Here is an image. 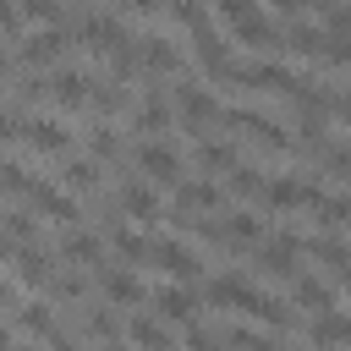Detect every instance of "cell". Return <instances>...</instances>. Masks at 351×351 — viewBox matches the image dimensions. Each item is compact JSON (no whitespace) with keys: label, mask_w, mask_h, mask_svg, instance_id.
Masks as SVG:
<instances>
[{"label":"cell","mask_w":351,"mask_h":351,"mask_svg":"<svg viewBox=\"0 0 351 351\" xmlns=\"http://www.w3.org/2000/svg\"><path fill=\"white\" fill-rule=\"evenodd\" d=\"M225 82H236V88H252V93H291V99L307 88V82H302L291 66H274V60H230Z\"/></svg>","instance_id":"cell-1"},{"label":"cell","mask_w":351,"mask_h":351,"mask_svg":"<svg viewBox=\"0 0 351 351\" xmlns=\"http://www.w3.org/2000/svg\"><path fill=\"white\" fill-rule=\"evenodd\" d=\"M219 126H230V132H236V137H247V143H263L269 154H291L285 126H280V121H269V115H258V110H219Z\"/></svg>","instance_id":"cell-2"},{"label":"cell","mask_w":351,"mask_h":351,"mask_svg":"<svg viewBox=\"0 0 351 351\" xmlns=\"http://www.w3.org/2000/svg\"><path fill=\"white\" fill-rule=\"evenodd\" d=\"M170 99H176V115H181L186 132H208V126H219V99H214L208 88L186 82V88H170Z\"/></svg>","instance_id":"cell-3"},{"label":"cell","mask_w":351,"mask_h":351,"mask_svg":"<svg viewBox=\"0 0 351 351\" xmlns=\"http://www.w3.org/2000/svg\"><path fill=\"white\" fill-rule=\"evenodd\" d=\"M137 170L148 176V181H165V186H176L181 181V148L176 143H165V137H148V143H137Z\"/></svg>","instance_id":"cell-4"},{"label":"cell","mask_w":351,"mask_h":351,"mask_svg":"<svg viewBox=\"0 0 351 351\" xmlns=\"http://www.w3.org/2000/svg\"><path fill=\"white\" fill-rule=\"evenodd\" d=\"M176 208H181V214H219V208H225V186H219V176L176 181Z\"/></svg>","instance_id":"cell-5"},{"label":"cell","mask_w":351,"mask_h":351,"mask_svg":"<svg viewBox=\"0 0 351 351\" xmlns=\"http://www.w3.org/2000/svg\"><path fill=\"white\" fill-rule=\"evenodd\" d=\"M263 203L269 208H280V214H291V208H313L318 203V186H307L302 176H263Z\"/></svg>","instance_id":"cell-6"},{"label":"cell","mask_w":351,"mask_h":351,"mask_svg":"<svg viewBox=\"0 0 351 351\" xmlns=\"http://www.w3.org/2000/svg\"><path fill=\"white\" fill-rule=\"evenodd\" d=\"M170 121H176V99H170V88H148L143 104L132 110V132H143V137L170 132Z\"/></svg>","instance_id":"cell-7"},{"label":"cell","mask_w":351,"mask_h":351,"mask_svg":"<svg viewBox=\"0 0 351 351\" xmlns=\"http://www.w3.org/2000/svg\"><path fill=\"white\" fill-rule=\"evenodd\" d=\"M148 269L159 274H176V280H197L203 274V258L181 241H148Z\"/></svg>","instance_id":"cell-8"},{"label":"cell","mask_w":351,"mask_h":351,"mask_svg":"<svg viewBox=\"0 0 351 351\" xmlns=\"http://www.w3.org/2000/svg\"><path fill=\"white\" fill-rule=\"evenodd\" d=\"M296 252H302V236H263L258 241V269L269 274V280H291L296 274Z\"/></svg>","instance_id":"cell-9"},{"label":"cell","mask_w":351,"mask_h":351,"mask_svg":"<svg viewBox=\"0 0 351 351\" xmlns=\"http://www.w3.org/2000/svg\"><path fill=\"white\" fill-rule=\"evenodd\" d=\"M208 302L252 318V313H258V302H263V291H258V285H247L241 274H219V280H208Z\"/></svg>","instance_id":"cell-10"},{"label":"cell","mask_w":351,"mask_h":351,"mask_svg":"<svg viewBox=\"0 0 351 351\" xmlns=\"http://www.w3.org/2000/svg\"><path fill=\"white\" fill-rule=\"evenodd\" d=\"M22 143H27L33 154H66V148H71V132H66V121H55V115H33V121H22Z\"/></svg>","instance_id":"cell-11"},{"label":"cell","mask_w":351,"mask_h":351,"mask_svg":"<svg viewBox=\"0 0 351 351\" xmlns=\"http://www.w3.org/2000/svg\"><path fill=\"white\" fill-rule=\"evenodd\" d=\"M137 66H143V71H154V77H170V71H181V49H176V38H165V33H148V38H137Z\"/></svg>","instance_id":"cell-12"},{"label":"cell","mask_w":351,"mask_h":351,"mask_svg":"<svg viewBox=\"0 0 351 351\" xmlns=\"http://www.w3.org/2000/svg\"><path fill=\"white\" fill-rule=\"evenodd\" d=\"M66 44H71V38H66V33H60V27L49 22L44 33H33V38H22V49H16V60H22V66H55V60L66 55Z\"/></svg>","instance_id":"cell-13"},{"label":"cell","mask_w":351,"mask_h":351,"mask_svg":"<svg viewBox=\"0 0 351 351\" xmlns=\"http://www.w3.org/2000/svg\"><path fill=\"white\" fill-rule=\"evenodd\" d=\"M192 55H197L203 77H214V82H219V77L230 71V44H225V38L214 33V27H197V33H192Z\"/></svg>","instance_id":"cell-14"},{"label":"cell","mask_w":351,"mask_h":351,"mask_svg":"<svg viewBox=\"0 0 351 351\" xmlns=\"http://www.w3.org/2000/svg\"><path fill=\"white\" fill-rule=\"evenodd\" d=\"M44 82H49V99L60 110H88V99H93V77L88 71H55Z\"/></svg>","instance_id":"cell-15"},{"label":"cell","mask_w":351,"mask_h":351,"mask_svg":"<svg viewBox=\"0 0 351 351\" xmlns=\"http://www.w3.org/2000/svg\"><path fill=\"white\" fill-rule=\"evenodd\" d=\"M99 291L115 302V307H137L143 302V280L132 269H99Z\"/></svg>","instance_id":"cell-16"},{"label":"cell","mask_w":351,"mask_h":351,"mask_svg":"<svg viewBox=\"0 0 351 351\" xmlns=\"http://www.w3.org/2000/svg\"><path fill=\"white\" fill-rule=\"evenodd\" d=\"M121 214H132L137 225H154V219H159L154 186H148V181H126V186H121Z\"/></svg>","instance_id":"cell-17"},{"label":"cell","mask_w":351,"mask_h":351,"mask_svg":"<svg viewBox=\"0 0 351 351\" xmlns=\"http://www.w3.org/2000/svg\"><path fill=\"white\" fill-rule=\"evenodd\" d=\"M219 236H225V247H252V241H263L269 236V219H258V214H230V219H219Z\"/></svg>","instance_id":"cell-18"},{"label":"cell","mask_w":351,"mask_h":351,"mask_svg":"<svg viewBox=\"0 0 351 351\" xmlns=\"http://www.w3.org/2000/svg\"><path fill=\"white\" fill-rule=\"evenodd\" d=\"M60 258H66V263H77V269L104 263V241H99V236H88V230H66V236H60Z\"/></svg>","instance_id":"cell-19"},{"label":"cell","mask_w":351,"mask_h":351,"mask_svg":"<svg viewBox=\"0 0 351 351\" xmlns=\"http://www.w3.org/2000/svg\"><path fill=\"white\" fill-rule=\"evenodd\" d=\"M11 258H16V280L22 285H49V274H55V263H49V252H38V247H11Z\"/></svg>","instance_id":"cell-20"},{"label":"cell","mask_w":351,"mask_h":351,"mask_svg":"<svg viewBox=\"0 0 351 351\" xmlns=\"http://www.w3.org/2000/svg\"><path fill=\"white\" fill-rule=\"evenodd\" d=\"M291 296H296V307H307V313H329L335 307V291L324 285V280H313V274H291Z\"/></svg>","instance_id":"cell-21"},{"label":"cell","mask_w":351,"mask_h":351,"mask_svg":"<svg viewBox=\"0 0 351 351\" xmlns=\"http://www.w3.org/2000/svg\"><path fill=\"white\" fill-rule=\"evenodd\" d=\"M154 313H159V318H170V324H186V318L197 313V302H192V291H181V285H165V291L154 296Z\"/></svg>","instance_id":"cell-22"},{"label":"cell","mask_w":351,"mask_h":351,"mask_svg":"<svg viewBox=\"0 0 351 351\" xmlns=\"http://www.w3.org/2000/svg\"><path fill=\"white\" fill-rule=\"evenodd\" d=\"M230 165H236V148H230V143H214V137L197 143V170H203V176H225Z\"/></svg>","instance_id":"cell-23"},{"label":"cell","mask_w":351,"mask_h":351,"mask_svg":"<svg viewBox=\"0 0 351 351\" xmlns=\"http://www.w3.org/2000/svg\"><path fill=\"white\" fill-rule=\"evenodd\" d=\"M60 186L77 197V192H93L99 186V159H77V165H66L60 170Z\"/></svg>","instance_id":"cell-24"},{"label":"cell","mask_w":351,"mask_h":351,"mask_svg":"<svg viewBox=\"0 0 351 351\" xmlns=\"http://www.w3.org/2000/svg\"><path fill=\"white\" fill-rule=\"evenodd\" d=\"M307 335L324 340V346H329V340H351V318H346L340 307H329V313H318V324H313Z\"/></svg>","instance_id":"cell-25"},{"label":"cell","mask_w":351,"mask_h":351,"mask_svg":"<svg viewBox=\"0 0 351 351\" xmlns=\"http://www.w3.org/2000/svg\"><path fill=\"white\" fill-rule=\"evenodd\" d=\"M225 176H230L225 186H230L236 197H263V170H252V165H230Z\"/></svg>","instance_id":"cell-26"},{"label":"cell","mask_w":351,"mask_h":351,"mask_svg":"<svg viewBox=\"0 0 351 351\" xmlns=\"http://www.w3.org/2000/svg\"><path fill=\"white\" fill-rule=\"evenodd\" d=\"M110 247L121 263H148V236H132V230H110Z\"/></svg>","instance_id":"cell-27"},{"label":"cell","mask_w":351,"mask_h":351,"mask_svg":"<svg viewBox=\"0 0 351 351\" xmlns=\"http://www.w3.org/2000/svg\"><path fill=\"white\" fill-rule=\"evenodd\" d=\"M121 335H126V340H143V346H170V340H176V329H165V324H154V318H132Z\"/></svg>","instance_id":"cell-28"},{"label":"cell","mask_w":351,"mask_h":351,"mask_svg":"<svg viewBox=\"0 0 351 351\" xmlns=\"http://www.w3.org/2000/svg\"><path fill=\"white\" fill-rule=\"evenodd\" d=\"M16 16H27V22H60L66 0H16Z\"/></svg>","instance_id":"cell-29"},{"label":"cell","mask_w":351,"mask_h":351,"mask_svg":"<svg viewBox=\"0 0 351 351\" xmlns=\"http://www.w3.org/2000/svg\"><path fill=\"white\" fill-rule=\"evenodd\" d=\"M307 252H313V258H324L329 269H346V263H351V247H340V241H329V236L307 241Z\"/></svg>","instance_id":"cell-30"},{"label":"cell","mask_w":351,"mask_h":351,"mask_svg":"<svg viewBox=\"0 0 351 351\" xmlns=\"http://www.w3.org/2000/svg\"><path fill=\"white\" fill-rule=\"evenodd\" d=\"M22 335H44V340H66V335H55V324H49V307H44V302L22 313Z\"/></svg>","instance_id":"cell-31"},{"label":"cell","mask_w":351,"mask_h":351,"mask_svg":"<svg viewBox=\"0 0 351 351\" xmlns=\"http://www.w3.org/2000/svg\"><path fill=\"white\" fill-rule=\"evenodd\" d=\"M170 16H176L181 27H192V33H197V27H208V11H203L197 0H170Z\"/></svg>","instance_id":"cell-32"},{"label":"cell","mask_w":351,"mask_h":351,"mask_svg":"<svg viewBox=\"0 0 351 351\" xmlns=\"http://www.w3.org/2000/svg\"><path fill=\"white\" fill-rule=\"evenodd\" d=\"M93 159H121V137H115V126H93Z\"/></svg>","instance_id":"cell-33"},{"label":"cell","mask_w":351,"mask_h":351,"mask_svg":"<svg viewBox=\"0 0 351 351\" xmlns=\"http://www.w3.org/2000/svg\"><path fill=\"white\" fill-rule=\"evenodd\" d=\"M82 285H88V280H82V274H77V263H71V274H60V280H55V274H49V291H55V296H60V302H71V296H82Z\"/></svg>","instance_id":"cell-34"},{"label":"cell","mask_w":351,"mask_h":351,"mask_svg":"<svg viewBox=\"0 0 351 351\" xmlns=\"http://www.w3.org/2000/svg\"><path fill=\"white\" fill-rule=\"evenodd\" d=\"M324 165H329V176H335L340 186H351V148H329Z\"/></svg>","instance_id":"cell-35"},{"label":"cell","mask_w":351,"mask_h":351,"mask_svg":"<svg viewBox=\"0 0 351 351\" xmlns=\"http://www.w3.org/2000/svg\"><path fill=\"white\" fill-rule=\"evenodd\" d=\"M5 236H11V241H33V236H38L33 214H5Z\"/></svg>","instance_id":"cell-36"},{"label":"cell","mask_w":351,"mask_h":351,"mask_svg":"<svg viewBox=\"0 0 351 351\" xmlns=\"http://www.w3.org/2000/svg\"><path fill=\"white\" fill-rule=\"evenodd\" d=\"M22 137V121H16V110H0V143H16Z\"/></svg>","instance_id":"cell-37"},{"label":"cell","mask_w":351,"mask_h":351,"mask_svg":"<svg viewBox=\"0 0 351 351\" xmlns=\"http://www.w3.org/2000/svg\"><path fill=\"white\" fill-rule=\"evenodd\" d=\"M329 115H335L340 126H351V93H329Z\"/></svg>","instance_id":"cell-38"},{"label":"cell","mask_w":351,"mask_h":351,"mask_svg":"<svg viewBox=\"0 0 351 351\" xmlns=\"http://www.w3.org/2000/svg\"><path fill=\"white\" fill-rule=\"evenodd\" d=\"M121 11H132V16H154L159 0H121Z\"/></svg>","instance_id":"cell-39"},{"label":"cell","mask_w":351,"mask_h":351,"mask_svg":"<svg viewBox=\"0 0 351 351\" xmlns=\"http://www.w3.org/2000/svg\"><path fill=\"white\" fill-rule=\"evenodd\" d=\"M22 16H16V0H0V33H11Z\"/></svg>","instance_id":"cell-40"},{"label":"cell","mask_w":351,"mask_h":351,"mask_svg":"<svg viewBox=\"0 0 351 351\" xmlns=\"http://www.w3.org/2000/svg\"><path fill=\"white\" fill-rule=\"evenodd\" d=\"M11 247H16V241H11L5 230H0V258H11Z\"/></svg>","instance_id":"cell-41"},{"label":"cell","mask_w":351,"mask_h":351,"mask_svg":"<svg viewBox=\"0 0 351 351\" xmlns=\"http://www.w3.org/2000/svg\"><path fill=\"white\" fill-rule=\"evenodd\" d=\"M0 302H11V280H0Z\"/></svg>","instance_id":"cell-42"},{"label":"cell","mask_w":351,"mask_h":351,"mask_svg":"<svg viewBox=\"0 0 351 351\" xmlns=\"http://www.w3.org/2000/svg\"><path fill=\"white\" fill-rule=\"evenodd\" d=\"M340 285H346V291H351V263H346V269H340Z\"/></svg>","instance_id":"cell-43"},{"label":"cell","mask_w":351,"mask_h":351,"mask_svg":"<svg viewBox=\"0 0 351 351\" xmlns=\"http://www.w3.org/2000/svg\"><path fill=\"white\" fill-rule=\"evenodd\" d=\"M5 66H11V55H5V49H0V71H5Z\"/></svg>","instance_id":"cell-44"}]
</instances>
